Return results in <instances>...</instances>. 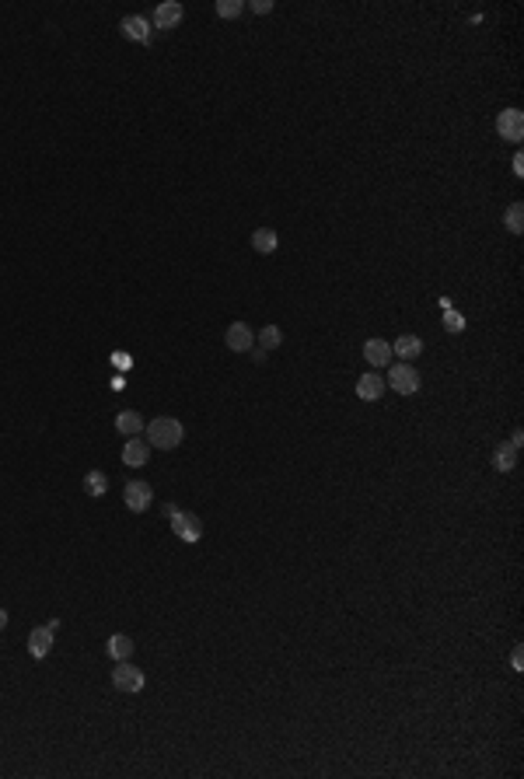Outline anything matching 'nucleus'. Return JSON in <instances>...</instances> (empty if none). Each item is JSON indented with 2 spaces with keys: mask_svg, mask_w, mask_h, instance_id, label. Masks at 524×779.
<instances>
[{
  "mask_svg": "<svg viewBox=\"0 0 524 779\" xmlns=\"http://www.w3.org/2000/svg\"><path fill=\"white\" fill-rule=\"evenodd\" d=\"M182 14H185V11H182V4H178V0H168V4H158V8H154V28H165V32H168V28H175V25L182 21Z\"/></svg>",
  "mask_w": 524,
  "mask_h": 779,
  "instance_id": "9d476101",
  "label": "nucleus"
},
{
  "mask_svg": "<svg viewBox=\"0 0 524 779\" xmlns=\"http://www.w3.org/2000/svg\"><path fill=\"white\" fill-rule=\"evenodd\" d=\"M53 640H56V629H53V626H35V629L28 633V653H32L35 660L49 657V650H53Z\"/></svg>",
  "mask_w": 524,
  "mask_h": 779,
  "instance_id": "0eeeda50",
  "label": "nucleus"
},
{
  "mask_svg": "<svg viewBox=\"0 0 524 779\" xmlns=\"http://www.w3.org/2000/svg\"><path fill=\"white\" fill-rule=\"evenodd\" d=\"M224 342H228V349H235V353H248L255 336H252V329L245 322H231L228 332H224Z\"/></svg>",
  "mask_w": 524,
  "mask_h": 779,
  "instance_id": "1a4fd4ad",
  "label": "nucleus"
},
{
  "mask_svg": "<svg viewBox=\"0 0 524 779\" xmlns=\"http://www.w3.org/2000/svg\"><path fill=\"white\" fill-rule=\"evenodd\" d=\"M444 329H451V332H465V318L458 315V311H455L451 304L444 307Z\"/></svg>",
  "mask_w": 524,
  "mask_h": 779,
  "instance_id": "5701e85b",
  "label": "nucleus"
},
{
  "mask_svg": "<svg viewBox=\"0 0 524 779\" xmlns=\"http://www.w3.org/2000/svg\"><path fill=\"white\" fill-rule=\"evenodd\" d=\"M245 11V0H217V14L220 18H238Z\"/></svg>",
  "mask_w": 524,
  "mask_h": 779,
  "instance_id": "4be33fe9",
  "label": "nucleus"
},
{
  "mask_svg": "<svg viewBox=\"0 0 524 779\" xmlns=\"http://www.w3.org/2000/svg\"><path fill=\"white\" fill-rule=\"evenodd\" d=\"M357 395H360L364 402H378V399L385 395V377H381V374H364V377L357 381Z\"/></svg>",
  "mask_w": 524,
  "mask_h": 779,
  "instance_id": "9b49d317",
  "label": "nucleus"
},
{
  "mask_svg": "<svg viewBox=\"0 0 524 779\" xmlns=\"http://www.w3.org/2000/svg\"><path fill=\"white\" fill-rule=\"evenodd\" d=\"M514 465H517V447L500 444V447H497V454H493V469H497V472H510Z\"/></svg>",
  "mask_w": 524,
  "mask_h": 779,
  "instance_id": "a211bd4d",
  "label": "nucleus"
},
{
  "mask_svg": "<svg viewBox=\"0 0 524 779\" xmlns=\"http://www.w3.org/2000/svg\"><path fill=\"white\" fill-rule=\"evenodd\" d=\"M4 629H8V612L0 608V633H4Z\"/></svg>",
  "mask_w": 524,
  "mask_h": 779,
  "instance_id": "c85d7f7f",
  "label": "nucleus"
},
{
  "mask_svg": "<svg viewBox=\"0 0 524 779\" xmlns=\"http://www.w3.org/2000/svg\"><path fill=\"white\" fill-rule=\"evenodd\" d=\"M151 28H154V25L147 21L143 14H126V18L119 21V32L130 38V43H140V46L151 43Z\"/></svg>",
  "mask_w": 524,
  "mask_h": 779,
  "instance_id": "423d86ee",
  "label": "nucleus"
},
{
  "mask_svg": "<svg viewBox=\"0 0 524 779\" xmlns=\"http://www.w3.org/2000/svg\"><path fill=\"white\" fill-rule=\"evenodd\" d=\"M273 11V0H252V14H270Z\"/></svg>",
  "mask_w": 524,
  "mask_h": 779,
  "instance_id": "b1692460",
  "label": "nucleus"
},
{
  "mask_svg": "<svg viewBox=\"0 0 524 779\" xmlns=\"http://www.w3.org/2000/svg\"><path fill=\"white\" fill-rule=\"evenodd\" d=\"M252 360H255V364H266V349H262V346H259V349H255V353H252Z\"/></svg>",
  "mask_w": 524,
  "mask_h": 779,
  "instance_id": "bb28decb",
  "label": "nucleus"
},
{
  "mask_svg": "<svg viewBox=\"0 0 524 779\" xmlns=\"http://www.w3.org/2000/svg\"><path fill=\"white\" fill-rule=\"evenodd\" d=\"M84 489H88V496H105V489H108V479H105V472H88L84 476Z\"/></svg>",
  "mask_w": 524,
  "mask_h": 779,
  "instance_id": "aec40b11",
  "label": "nucleus"
},
{
  "mask_svg": "<svg viewBox=\"0 0 524 779\" xmlns=\"http://www.w3.org/2000/svg\"><path fill=\"white\" fill-rule=\"evenodd\" d=\"M385 384H392V392H398V395H413V392H420V374H416V367H409V364H395L392 367V377Z\"/></svg>",
  "mask_w": 524,
  "mask_h": 779,
  "instance_id": "20e7f679",
  "label": "nucleus"
},
{
  "mask_svg": "<svg viewBox=\"0 0 524 779\" xmlns=\"http://www.w3.org/2000/svg\"><path fill=\"white\" fill-rule=\"evenodd\" d=\"M116 430L126 434V437H140V430H143V416L133 412V409H123V412L116 416Z\"/></svg>",
  "mask_w": 524,
  "mask_h": 779,
  "instance_id": "dca6fc26",
  "label": "nucleus"
},
{
  "mask_svg": "<svg viewBox=\"0 0 524 779\" xmlns=\"http://www.w3.org/2000/svg\"><path fill=\"white\" fill-rule=\"evenodd\" d=\"M514 175L524 178V154H517V158H514Z\"/></svg>",
  "mask_w": 524,
  "mask_h": 779,
  "instance_id": "a878e982",
  "label": "nucleus"
},
{
  "mask_svg": "<svg viewBox=\"0 0 524 779\" xmlns=\"http://www.w3.org/2000/svg\"><path fill=\"white\" fill-rule=\"evenodd\" d=\"M524 444V434L521 430H514V437H510V447H521Z\"/></svg>",
  "mask_w": 524,
  "mask_h": 779,
  "instance_id": "cd10ccee",
  "label": "nucleus"
},
{
  "mask_svg": "<svg viewBox=\"0 0 524 779\" xmlns=\"http://www.w3.org/2000/svg\"><path fill=\"white\" fill-rule=\"evenodd\" d=\"M364 357H367V364H374V367H385V364H392V346H388L385 339H367V342H364Z\"/></svg>",
  "mask_w": 524,
  "mask_h": 779,
  "instance_id": "ddd939ff",
  "label": "nucleus"
},
{
  "mask_svg": "<svg viewBox=\"0 0 524 779\" xmlns=\"http://www.w3.org/2000/svg\"><path fill=\"white\" fill-rule=\"evenodd\" d=\"M497 133H500L503 140H510V143L524 140V112H521V108H503V112L497 115Z\"/></svg>",
  "mask_w": 524,
  "mask_h": 779,
  "instance_id": "7ed1b4c3",
  "label": "nucleus"
},
{
  "mask_svg": "<svg viewBox=\"0 0 524 779\" xmlns=\"http://www.w3.org/2000/svg\"><path fill=\"white\" fill-rule=\"evenodd\" d=\"M126 507L133 511V514H143L147 507H151V500H154V489L147 486V482H126Z\"/></svg>",
  "mask_w": 524,
  "mask_h": 779,
  "instance_id": "6e6552de",
  "label": "nucleus"
},
{
  "mask_svg": "<svg viewBox=\"0 0 524 779\" xmlns=\"http://www.w3.org/2000/svg\"><path fill=\"white\" fill-rule=\"evenodd\" d=\"M143 430H147V444H151V447H161V451L178 447V444H182V437H185L182 423H178V419H171V416H158V419H151V423L143 426Z\"/></svg>",
  "mask_w": 524,
  "mask_h": 779,
  "instance_id": "f257e3e1",
  "label": "nucleus"
},
{
  "mask_svg": "<svg viewBox=\"0 0 524 779\" xmlns=\"http://www.w3.org/2000/svg\"><path fill=\"white\" fill-rule=\"evenodd\" d=\"M105 650H108V657H112V660H130V657H133V650H136V643H133L126 633H116V636H108Z\"/></svg>",
  "mask_w": 524,
  "mask_h": 779,
  "instance_id": "2eb2a0df",
  "label": "nucleus"
},
{
  "mask_svg": "<svg viewBox=\"0 0 524 779\" xmlns=\"http://www.w3.org/2000/svg\"><path fill=\"white\" fill-rule=\"evenodd\" d=\"M171 531L182 538V542H200L203 538V521L196 518V514H185V511H175L171 518Z\"/></svg>",
  "mask_w": 524,
  "mask_h": 779,
  "instance_id": "39448f33",
  "label": "nucleus"
},
{
  "mask_svg": "<svg viewBox=\"0 0 524 779\" xmlns=\"http://www.w3.org/2000/svg\"><path fill=\"white\" fill-rule=\"evenodd\" d=\"M503 220H507V231H510V235H521V231H524V203H510Z\"/></svg>",
  "mask_w": 524,
  "mask_h": 779,
  "instance_id": "6ab92c4d",
  "label": "nucleus"
},
{
  "mask_svg": "<svg viewBox=\"0 0 524 779\" xmlns=\"http://www.w3.org/2000/svg\"><path fill=\"white\" fill-rule=\"evenodd\" d=\"M147 458H151V444L140 441V437H130V444L123 447V461L130 469H140V465H147Z\"/></svg>",
  "mask_w": 524,
  "mask_h": 779,
  "instance_id": "f8f14e48",
  "label": "nucleus"
},
{
  "mask_svg": "<svg viewBox=\"0 0 524 779\" xmlns=\"http://www.w3.org/2000/svg\"><path fill=\"white\" fill-rule=\"evenodd\" d=\"M112 685H116L119 692H140L147 685V678H143L140 668L130 664V660H119V664L112 668Z\"/></svg>",
  "mask_w": 524,
  "mask_h": 779,
  "instance_id": "f03ea898",
  "label": "nucleus"
},
{
  "mask_svg": "<svg viewBox=\"0 0 524 779\" xmlns=\"http://www.w3.org/2000/svg\"><path fill=\"white\" fill-rule=\"evenodd\" d=\"M395 353H398L402 360L420 357V353H423V339H420V336H402V339H395Z\"/></svg>",
  "mask_w": 524,
  "mask_h": 779,
  "instance_id": "f3484780",
  "label": "nucleus"
},
{
  "mask_svg": "<svg viewBox=\"0 0 524 779\" xmlns=\"http://www.w3.org/2000/svg\"><path fill=\"white\" fill-rule=\"evenodd\" d=\"M252 248L259 252V255H273L276 248H280V235L273 227H259L255 235H252Z\"/></svg>",
  "mask_w": 524,
  "mask_h": 779,
  "instance_id": "4468645a",
  "label": "nucleus"
},
{
  "mask_svg": "<svg viewBox=\"0 0 524 779\" xmlns=\"http://www.w3.org/2000/svg\"><path fill=\"white\" fill-rule=\"evenodd\" d=\"M510 664H514V671H521V668H524V653H521V647H514V653H510Z\"/></svg>",
  "mask_w": 524,
  "mask_h": 779,
  "instance_id": "393cba45",
  "label": "nucleus"
},
{
  "mask_svg": "<svg viewBox=\"0 0 524 779\" xmlns=\"http://www.w3.org/2000/svg\"><path fill=\"white\" fill-rule=\"evenodd\" d=\"M255 339H259V346H262V349H276V346L283 342V336H280V329H276V325H266V329H262Z\"/></svg>",
  "mask_w": 524,
  "mask_h": 779,
  "instance_id": "412c9836",
  "label": "nucleus"
}]
</instances>
